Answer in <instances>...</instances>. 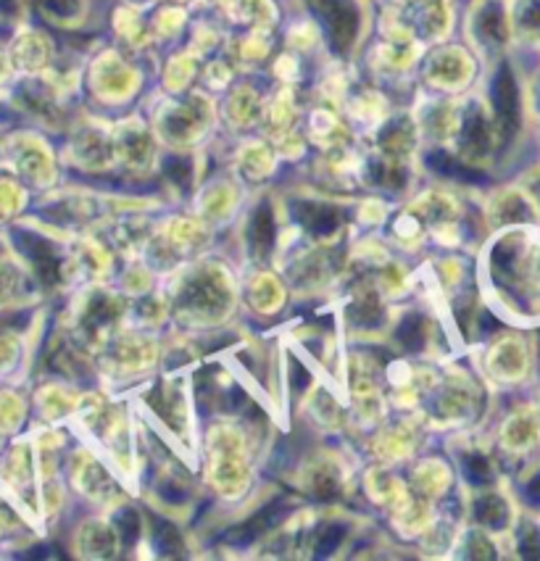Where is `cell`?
I'll use <instances>...</instances> for the list:
<instances>
[{
    "label": "cell",
    "instance_id": "7a4b0ae2",
    "mask_svg": "<svg viewBox=\"0 0 540 561\" xmlns=\"http://www.w3.org/2000/svg\"><path fill=\"white\" fill-rule=\"evenodd\" d=\"M504 440L509 443L512 448H517V451H527V448L536 446V443L540 440L538 411L532 409V411H519V414H514L509 420V425H506Z\"/></svg>",
    "mask_w": 540,
    "mask_h": 561
},
{
    "label": "cell",
    "instance_id": "6da1fadb",
    "mask_svg": "<svg viewBox=\"0 0 540 561\" xmlns=\"http://www.w3.org/2000/svg\"><path fill=\"white\" fill-rule=\"evenodd\" d=\"M496 371L506 380H522L530 371V351L522 337H506L496 354Z\"/></svg>",
    "mask_w": 540,
    "mask_h": 561
},
{
    "label": "cell",
    "instance_id": "3957f363",
    "mask_svg": "<svg viewBox=\"0 0 540 561\" xmlns=\"http://www.w3.org/2000/svg\"><path fill=\"white\" fill-rule=\"evenodd\" d=\"M536 411H538V416H540V403H538V409H536Z\"/></svg>",
    "mask_w": 540,
    "mask_h": 561
}]
</instances>
